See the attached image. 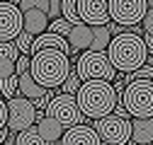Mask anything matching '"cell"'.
Wrapping results in <instances>:
<instances>
[{"instance_id": "obj_1", "label": "cell", "mask_w": 153, "mask_h": 145, "mask_svg": "<svg viewBox=\"0 0 153 145\" xmlns=\"http://www.w3.org/2000/svg\"><path fill=\"white\" fill-rule=\"evenodd\" d=\"M105 53L119 72H131V70L146 65V61H148V48L143 44L141 29H129L122 34H114Z\"/></svg>"}, {"instance_id": "obj_2", "label": "cell", "mask_w": 153, "mask_h": 145, "mask_svg": "<svg viewBox=\"0 0 153 145\" xmlns=\"http://www.w3.org/2000/svg\"><path fill=\"white\" fill-rule=\"evenodd\" d=\"M71 58L68 53L59 51V48H42L32 53V63H29V72L32 78L46 89H59L63 85V80L71 75Z\"/></svg>"}, {"instance_id": "obj_3", "label": "cell", "mask_w": 153, "mask_h": 145, "mask_svg": "<svg viewBox=\"0 0 153 145\" xmlns=\"http://www.w3.org/2000/svg\"><path fill=\"white\" fill-rule=\"evenodd\" d=\"M80 111L85 119H102L114 111L117 106V94H114V85L109 80H83L78 92H75Z\"/></svg>"}, {"instance_id": "obj_4", "label": "cell", "mask_w": 153, "mask_h": 145, "mask_svg": "<svg viewBox=\"0 0 153 145\" xmlns=\"http://www.w3.org/2000/svg\"><path fill=\"white\" fill-rule=\"evenodd\" d=\"M75 72L80 80H117V68L112 65V61L107 58L105 51H92L85 48L75 56Z\"/></svg>"}, {"instance_id": "obj_5", "label": "cell", "mask_w": 153, "mask_h": 145, "mask_svg": "<svg viewBox=\"0 0 153 145\" xmlns=\"http://www.w3.org/2000/svg\"><path fill=\"white\" fill-rule=\"evenodd\" d=\"M131 119L153 116V80H131L124 85L122 102Z\"/></svg>"}, {"instance_id": "obj_6", "label": "cell", "mask_w": 153, "mask_h": 145, "mask_svg": "<svg viewBox=\"0 0 153 145\" xmlns=\"http://www.w3.org/2000/svg\"><path fill=\"white\" fill-rule=\"evenodd\" d=\"M44 111H46V116L56 119V121L63 126V128H71V126L83 123V121H85V114L80 111L75 94H66V92L53 94V97H51V102L46 104Z\"/></svg>"}, {"instance_id": "obj_7", "label": "cell", "mask_w": 153, "mask_h": 145, "mask_svg": "<svg viewBox=\"0 0 153 145\" xmlns=\"http://www.w3.org/2000/svg\"><path fill=\"white\" fill-rule=\"evenodd\" d=\"M92 128L97 131L102 143H107V145H124L131 138V119L117 116L112 111V114H107L102 119H95Z\"/></svg>"}, {"instance_id": "obj_8", "label": "cell", "mask_w": 153, "mask_h": 145, "mask_svg": "<svg viewBox=\"0 0 153 145\" xmlns=\"http://www.w3.org/2000/svg\"><path fill=\"white\" fill-rule=\"evenodd\" d=\"M34 123H36V106L32 99L22 94H15L12 99H7V128L12 133H20Z\"/></svg>"}, {"instance_id": "obj_9", "label": "cell", "mask_w": 153, "mask_h": 145, "mask_svg": "<svg viewBox=\"0 0 153 145\" xmlns=\"http://www.w3.org/2000/svg\"><path fill=\"white\" fill-rule=\"evenodd\" d=\"M148 10L146 0H109V17L117 24L139 27Z\"/></svg>"}, {"instance_id": "obj_10", "label": "cell", "mask_w": 153, "mask_h": 145, "mask_svg": "<svg viewBox=\"0 0 153 145\" xmlns=\"http://www.w3.org/2000/svg\"><path fill=\"white\" fill-rule=\"evenodd\" d=\"M22 29H25V17L20 5L0 3V41H15Z\"/></svg>"}, {"instance_id": "obj_11", "label": "cell", "mask_w": 153, "mask_h": 145, "mask_svg": "<svg viewBox=\"0 0 153 145\" xmlns=\"http://www.w3.org/2000/svg\"><path fill=\"white\" fill-rule=\"evenodd\" d=\"M78 17L80 22L97 27V24H107L109 17V0H78Z\"/></svg>"}, {"instance_id": "obj_12", "label": "cell", "mask_w": 153, "mask_h": 145, "mask_svg": "<svg viewBox=\"0 0 153 145\" xmlns=\"http://www.w3.org/2000/svg\"><path fill=\"white\" fill-rule=\"evenodd\" d=\"M59 145H102V138L92 128V123H75L63 131Z\"/></svg>"}, {"instance_id": "obj_13", "label": "cell", "mask_w": 153, "mask_h": 145, "mask_svg": "<svg viewBox=\"0 0 153 145\" xmlns=\"http://www.w3.org/2000/svg\"><path fill=\"white\" fill-rule=\"evenodd\" d=\"M68 46H71V53L73 56H78L80 51L90 48V41H92V27L85 24V22H78V24H73L71 31H68Z\"/></svg>"}, {"instance_id": "obj_14", "label": "cell", "mask_w": 153, "mask_h": 145, "mask_svg": "<svg viewBox=\"0 0 153 145\" xmlns=\"http://www.w3.org/2000/svg\"><path fill=\"white\" fill-rule=\"evenodd\" d=\"M42 48H59L63 53H68L71 56V46H68V39L61 34H56V31H42V34H36L34 36V41H32V53L36 51H42Z\"/></svg>"}, {"instance_id": "obj_15", "label": "cell", "mask_w": 153, "mask_h": 145, "mask_svg": "<svg viewBox=\"0 0 153 145\" xmlns=\"http://www.w3.org/2000/svg\"><path fill=\"white\" fill-rule=\"evenodd\" d=\"M44 92H46V87H42L39 82H36V80L32 78L29 70H25V72H20V75H17V94H22V97L36 102Z\"/></svg>"}, {"instance_id": "obj_16", "label": "cell", "mask_w": 153, "mask_h": 145, "mask_svg": "<svg viewBox=\"0 0 153 145\" xmlns=\"http://www.w3.org/2000/svg\"><path fill=\"white\" fill-rule=\"evenodd\" d=\"M20 56V48L15 41H0V78H7L15 72V61Z\"/></svg>"}, {"instance_id": "obj_17", "label": "cell", "mask_w": 153, "mask_h": 145, "mask_svg": "<svg viewBox=\"0 0 153 145\" xmlns=\"http://www.w3.org/2000/svg\"><path fill=\"white\" fill-rule=\"evenodd\" d=\"M22 17H25V31H29L34 36L42 34V31H46V27H49V15L44 10L32 7V10H25Z\"/></svg>"}, {"instance_id": "obj_18", "label": "cell", "mask_w": 153, "mask_h": 145, "mask_svg": "<svg viewBox=\"0 0 153 145\" xmlns=\"http://www.w3.org/2000/svg\"><path fill=\"white\" fill-rule=\"evenodd\" d=\"M34 128L39 131V135H42V138H46V140H49V143H53V145L61 140V135H63V131H66L63 126L56 121V119H51V116H42L39 121L34 123Z\"/></svg>"}, {"instance_id": "obj_19", "label": "cell", "mask_w": 153, "mask_h": 145, "mask_svg": "<svg viewBox=\"0 0 153 145\" xmlns=\"http://www.w3.org/2000/svg\"><path fill=\"white\" fill-rule=\"evenodd\" d=\"M131 140H136L139 145H146L148 140H153V116L131 119Z\"/></svg>"}, {"instance_id": "obj_20", "label": "cell", "mask_w": 153, "mask_h": 145, "mask_svg": "<svg viewBox=\"0 0 153 145\" xmlns=\"http://www.w3.org/2000/svg\"><path fill=\"white\" fill-rule=\"evenodd\" d=\"M15 145H53V143L42 138L39 131H36L34 126H29V128H25V131H20L15 135Z\"/></svg>"}, {"instance_id": "obj_21", "label": "cell", "mask_w": 153, "mask_h": 145, "mask_svg": "<svg viewBox=\"0 0 153 145\" xmlns=\"http://www.w3.org/2000/svg\"><path fill=\"white\" fill-rule=\"evenodd\" d=\"M112 41V31L107 29V24H97L92 27V41H90V48L92 51H105Z\"/></svg>"}, {"instance_id": "obj_22", "label": "cell", "mask_w": 153, "mask_h": 145, "mask_svg": "<svg viewBox=\"0 0 153 145\" xmlns=\"http://www.w3.org/2000/svg\"><path fill=\"white\" fill-rule=\"evenodd\" d=\"M15 94H17V72H12L7 78H0V97L7 102Z\"/></svg>"}, {"instance_id": "obj_23", "label": "cell", "mask_w": 153, "mask_h": 145, "mask_svg": "<svg viewBox=\"0 0 153 145\" xmlns=\"http://www.w3.org/2000/svg\"><path fill=\"white\" fill-rule=\"evenodd\" d=\"M78 0H61V17H66V20L71 24H78L80 17H78Z\"/></svg>"}, {"instance_id": "obj_24", "label": "cell", "mask_w": 153, "mask_h": 145, "mask_svg": "<svg viewBox=\"0 0 153 145\" xmlns=\"http://www.w3.org/2000/svg\"><path fill=\"white\" fill-rule=\"evenodd\" d=\"M131 80H153V65L146 63V65H141V68H136V70L126 72L124 82H131Z\"/></svg>"}, {"instance_id": "obj_25", "label": "cell", "mask_w": 153, "mask_h": 145, "mask_svg": "<svg viewBox=\"0 0 153 145\" xmlns=\"http://www.w3.org/2000/svg\"><path fill=\"white\" fill-rule=\"evenodd\" d=\"M32 41H34V34L29 31H20L17 34V39H15V46L20 48V53H27V56H32Z\"/></svg>"}, {"instance_id": "obj_26", "label": "cell", "mask_w": 153, "mask_h": 145, "mask_svg": "<svg viewBox=\"0 0 153 145\" xmlns=\"http://www.w3.org/2000/svg\"><path fill=\"white\" fill-rule=\"evenodd\" d=\"M71 22L66 20V17H56V20H49V31H56V34H61V36H68V31H71Z\"/></svg>"}, {"instance_id": "obj_27", "label": "cell", "mask_w": 153, "mask_h": 145, "mask_svg": "<svg viewBox=\"0 0 153 145\" xmlns=\"http://www.w3.org/2000/svg\"><path fill=\"white\" fill-rule=\"evenodd\" d=\"M80 78H78V72H75V70H71V75L63 80V85L59 87L61 89V92H66V94H75V92H78V87H80Z\"/></svg>"}, {"instance_id": "obj_28", "label": "cell", "mask_w": 153, "mask_h": 145, "mask_svg": "<svg viewBox=\"0 0 153 145\" xmlns=\"http://www.w3.org/2000/svg\"><path fill=\"white\" fill-rule=\"evenodd\" d=\"M17 5H20V10L25 12V10H32V7H36V10H49V0H20V3H17Z\"/></svg>"}, {"instance_id": "obj_29", "label": "cell", "mask_w": 153, "mask_h": 145, "mask_svg": "<svg viewBox=\"0 0 153 145\" xmlns=\"http://www.w3.org/2000/svg\"><path fill=\"white\" fill-rule=\"evenodd\" d=\"M29 63H32V56H27V53H20V56H17V61H15V72L20 75V72L29 70Z\"/></svg>"}, {"instance_id": "obj_30", "label": "cell", "mask_w": 153, "mask_h": 145, "mask_svg": "<svg viewBox=\"0 0 153 145\" xmlns=\"http://www.w3.org/2000/svg\"><path fill=\"white\" fill-rule=\"evenodd\" d=\"M141 24H143V27H141V29H143V34H151V36H153V7H148V10H146Z\"/></svg>"}, {"instance_id": "obj_31", "label": "cell", "mask_w": 153, "mask_h": 145, "mask_svg": "<svg viewBox=\"0 0 153 145\" xmlns=\"http://www.w3.org/2000/svg\"><path fill=\"white\" fill-rule=\"evenodd\" d=\"M49 20H56V17H61V0H49Z\"/></svg>"}, {"instance_id": "obj_32", "label": "cell", "mask_w": 153, "mask_h": 145, "mask_svg": "<svg viewBox=\"0 0 153 145\" xmlns=\"http://www.w3.org/2000/svg\"><path fill=\"white\" fill-rule=\"evenodd\" d=\"M51 97H53V89H46V92H44L39 99L34 102V106H36V109H46V104L51 102Z\"/></svg>"}, {"instance_id": "obj_33", "label": "cell", "mask_w": 153, "mask_h": 145, "mask_svg": "<svg viewBox=\"0 0 153 145\" xmlns=\"http://www.w3.org/2000/svg\"><path fill=\"white\" fill-rule=\"evenodd\" d=\"M7 126V102L0 97V128H5Z\"/></svg>"}, {"instance_id": "obj_34", "label": "cell", "mask_w": 153, "mask_h": 145, "mask_svg": "<svg viewBox=\"0 0 153 145\" xmlns=\"http://www.w3.org/2000/svg\"><path fill=\"white\" fill-rule=\"evenodd\" d=\"M114 114H117V116H124V119H131V116H129V111H126V106H124V104H117V106H114Z\"/></svg>"}, {"instance_id": "obj_35", "label": "cell", "mask_w": 153, "mask_h": 145, "mask_svg": "<svg viewBox=\"0 0 153 145\" xmlns=\"http://www.w3.org/2000/svg\"><path fill=\"white\" fill-rule=\"evenodd\" d=\"M143 44L148 48V56H153V36L151 34H143Z\"/></svg>"}, {"instance_id": "obj_36", "label": "cell", "mask_w": 153, "mask_h": 145, "mask_svg": "<svg viewBox=\"0 0 153 145\" xmlns=\"http://www.w3.org/2000/svg\"><path fill=\"white\" fill-rule=\"evenodd\" d=\"M124 145H139V143H136V140H131V138H129V140H126Z\"/></svg>"}, {"instance_id": "obj_37", "label": "cell", "mask_w": 153, "mask_h": 145, "mask_svg": "<svg viewBox=\"0 0 153 145\" xmlns=\"http://www.w3.org/2000/svg\"><path fill=\"white\" fill-rule=\"evenodd\" d=\"M0 3H15V5H17V3H20V0H0Z\"/></svg>"}, {"instance_id": "obj_38", "label": "cell", "mask_w": 153, "mask_h": 145, "mask_svg": "<svg viewBox=\"0 0 153 145\" xmlns=\"http://www.w3.org/2000/svg\"><path fill=\"white\" fill-rule=\"evenodd\" d=\"M146 3H148V7H153V0H146Z\"/></svg>"}, {"instance_id": "obj_39", "label": "cell", "mask_w": 153, "mask_h": 145, "mask_svg": "<svg viewBox=\"0 0 153 145\" xmlns=\"http://www.w3.org/2000/svg\"><path fill=\"white\" fill-rule=\"evenodd\" d=\"M146 145H153V140H148V143H146Z\"/></svg>"}, {"instance_id": "obj_40", "label": "cell", "mask_w": 153, "mask_h": 145, "mask_svg": "<svg viewBox=\"0 0 153 145\" xmlns=\"http://www.w3.org/2000/svg\"><path fill=\"white\" fill-rule=\"evenodd\" d=\"M102 145H107V143H102Z\"/></svg>"}, {"instance_id": "obj_41", "label": "cell", "mask_w": 153, "mask_h": 145, "mask_svg": "<svg viewBox=\"0 0 153 145\" xmlns=\"http://www.w3.org/2000/svg\"><path fill=\"white\" fill-rule=\"evenodd\" d=\"M0 145H3V143H0Z\"/></svg>"}]
</instances>
